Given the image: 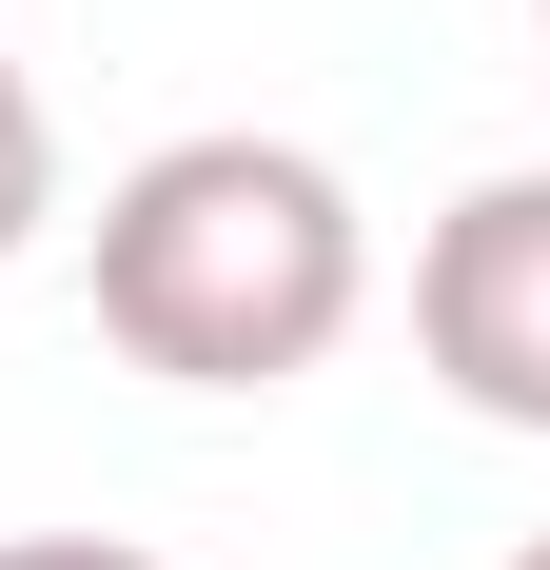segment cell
<instances>
[{"mask_svg": "<svg viewBox=\"0 0 550 570\" xmlns=\"http://www.w3.org/2000/svg\"><path fill=\"white\" fill-rule=\"evenodd\" d=\"M374 295V217L315 138H158V158L99 197V335L177 394H295Z\"/></svg>", "mask_w": 550, "mask_h": 570, "instance_id": "cell-1", "label": "cell"}, {"mask_svg": "<svg viewBox=\"0 0 550 570\" xmlns=\"http://www.w3.org/2000/svg\"><path fill=\"white\" fill-rule=\"evenodd\" d=\"M413 354H433L452 413L550 433V158L472 177V197L413 236Z\"/></svg>", "mask_w": 550, "mask_h": 570, "instance_id": "cell-2", "label": "cell"}, {"mask_svg": "<svg viewBox=\"0 0 550 570\" xmlns=\"http://www.w3.org/2000/svg\"><path fill=\"white\" fill-rule=\"evenodd\" d=\"M59 217V118H40V79H20V40H0V256Z\"/></svg>", "mask_w": 550, "mask_h": 570, "instance_id": "cell-3", "label": "cell"}, {"mask_svg": "<svg viewBox=\"0 0 550 570\" xmlns=\"http://www.w3.org/2000/svg\"><path fill=\"white\" fill-rule=\"evenodd\" d=\"M0 570H158V551H118V531H0Z\"/></svg>", "mask_w": 550, "mask_h": 570, "instance_id": "cell-4", "label": "cell"}, {"mask_svg": "<svg viewBox=\"0 0 550 570\" xmlns=\"http://www.w3.org/2000/svg\"><path fill=\"white\" fill-rule=\"evenodd\" d=\"M511 570H550V531H531V551H511Z\"/></svg>", "mask_w": 550, "mask_h": 570, "instance_id": "cell-5", "label": "cell"}, {"mask_svg": "<svg viewBox=\"0 0 550 570\" xmlns=\"http://www.w3.org/2000/svg\"><path fill=\"white\" fill-rule=\"evenodd\" d=\"M531 20H550V0H531Z\"/></svg>", "mask_w": 550, "mask_h": 570, "instance_id": "cell-6", "label": "cell"}]
</instances>
